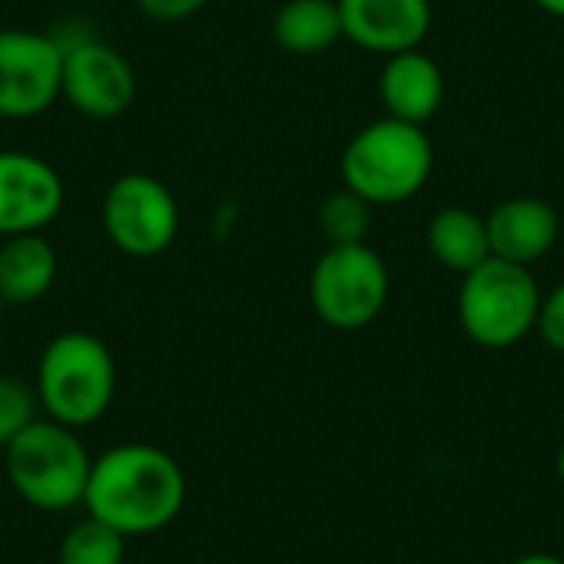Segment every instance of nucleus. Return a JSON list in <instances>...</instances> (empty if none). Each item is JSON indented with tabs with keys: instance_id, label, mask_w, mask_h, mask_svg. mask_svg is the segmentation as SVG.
Masks as SVG:
<instances>
[{
	"instance_id": "1",
	"label": "nucleus",
	"mask_w": 564,
	"mask_h": 564,
	"mask_svg": "<svg viewBox=\"0 0 564 564\" xmlns=\"http://www.w3.org/2000/svg\"><path fill=\"white\" fill-rule=\"evenodd\" d=\"M185 473L165 449L122 443L93 459L83 506L89 519L139 539L172 525L185 509Z\"/></svg>"
},
{
	"instance_id": "2",
	"label": "nucleus",
	"mask_w": 564,
	"mask_h": 564,
	"mask_svg": "<svg viewBox=\"0 0 564 564\" xmlns=\"http://www.w3.org/2000/svg\"><path fill=\"white\" fill-rule=\"evenodd\" d=\"M436 165L423 126L383 116L364 126L340 155L344 188L370 205H400L423 192Z\"/></svg>"
},
{
	"instance_id": "3",
	"label": "nucleus",
	"mask_w": 564,
	"mask_h": 564,
	"mask_svg": "<svg viewBox=\"0 0 564 564\" xmlns=\"http://www.w3.org/2000/svg\"><path fill=\"white\" fill-rule=\"evenodd\" d=\"M33 390L46 420L69 430L93 426L112 406L116 360L96 334H56L40 354Z\"/></svg>"
},
{
	"instance_id": "4",
	"label": "nucleus",
	"mask_w": 564,
	"mask_h": 564,
	"mask_svg": "<svg viewBox=\"0 0 564 564\" xmlns=\"http://www.w3.org/2000/svg\"><path fill=\"white\" fill-rule=\"evenodd\" d=\"M3 469L10 489L40 512H66L83 506L93 456L76 436V430L33 420L3 446Z\"/></svg>"
},
{
	"instance_id": "5",
	"label": "nucleus",
	"mask_w": 564,
	"mask_h": 564,
	"mask_svg": "<svg viewBox=\"0 0 564 564\" xmlns=\"http://www.w3.org/2000/svg\"><path fill=\"white\" fill-rule=\"evenodd\" d=\"M459 324L466 337L486 350H506L522 344L542 311V288L525 264L489 258L469 274L459 288Z\"/></svg>"
},
{
	"instance_id": "6",
	"label": "nucleus",
	"mask_w": 564,
	"mask_h": 564,
	"mask_svg": "<svg viewBox=\"0 0 564 564\" xmlns=\"http://www.w3.org/2000/svg\"><path fill=\"white\" fill-rule=\"evenodd\" d=\"M390 297L387 261L367 245H327L311 271V307L334 330L373 324Z\"/></svg>"
},
{
	"instance_id": "7",
	"label": "nucleus",
	"mask_w": 564,
	"mask_h": 564,
	"mask_svg": "<svg viewBox=\"0 0 564 564\" xmlns=\"http://www.w3.org/2000/svg\"><path fill=\"white\" fill-rule=\"evenodd\" d=\"M182 212L172 188L145 172L119 175L102 195L106 238L129 258H155L178 238Z\"/></svg>"
},
{
	"instance_id": "8",
	"label": "nucleus",
	"mask_w": 564,
	"mask_h": 564,
	"mask_svg": "<svg viewBox=\"0 0 564 564\" xmlns=\"http://www.w3.org/2000/svg\"><path fill=\"white\" fill-rule=\"evenodd\" d=\"M63 46L53 33L0 30V119H36L59 99Z\"/></svg>"
},
{
	"instance_id": "9",
	"label": "nucleus",
	"mask_w": 564,
	"mask_h": 564,
	"mask_svg": "<svg viewBox=\"0 0 564 564\" xmlns=\"http://www.w3.org/2000/svg\"><path fill=\"white\" fill-rule=\"evenodd\" d=\"M63 46V83L66 99L86 119H116L135 99V69L116 46L96 36H76Z\"/></svg>"
},
{
	"instance_id": "10",
	"label": "nucleus",
	"mask_w": 564,
	"mask_h": 564,
	"mask_svg": "<svg viewBox=\"0 0 564 564\" xmlns=\"http://www.w3.org/2000/svg\"><path fill=\"white\" fill-rule=\"evenodd\" d=\"M66 185L59 172L20 149H0V238L33 235L63 212Z\"/></svg>"
},
{
	"instance_id": "11",
	"label": "nucleus",
	"mask_w": 564,
	"mask_h": 564,
	"mask_svg": "<svg viewBox=\"0 0 564 564\" xmlns=\"http://www.w3.org/2000/svg\"><path fill=\"white\" fill-rule=\"evenodd\" d=\"M344 36L370 53L420 50L433 26L430 0H337Z\"/></svg>"
},
{
	"instance_id": "12",
	"label": "nucleus",
	"mask_w": 564,
	"mask_h": 564,
	"mask_svg": "<svg viewBox=\"0 0 564 564\" xmlns=\"http://www.w3.org/2000/svg\"><path fill=\"white\" fill-rule=\"evenodd\" d=\"M486 228L492 258L532 268L555 248L562 221L552 202L535 195H516L489 212Z\"/></svg>"
},
{
	"instance_id": "13",
	"label": "nucleus",
	"mask_w": 564,
	"mask_h": 564,
	"mask_svg": "<svg viewBox=\"0 0 564 564\" xmlns=\"http://www.w3.org/2000/svg\"><path fill=\"white\" fill-rule=\"evenodd\" d=\"M443 96H446L443 66L430 53L406 50L387 56L380 69V99L387 106V116L413 126H426L440 112Z\"/></svg>"
},
{
	"instance_id": "14",
	"label": "nucleus",
	"mask_w": 564,
	"mask_h": 564,
	"mask_svg": "<svg viewBox=\"0 0 564 564\" xmlns=\"http://www.w3.org/2000/svg\"><path fill=\"white\" fill-rule=\"evenodd\" d=\"M59 271L56 248L43 238V231L33 235H13L0 241V297L3 304H36L50 294Z\"/></svg>"
},
{
	"instance_id": "15",
	"label": "nucleus",
	"mask_w": 564,
	"mask_h": 564,
	"mask_svg": "<svg viewBox=\"0 0 564 564\" xmlns=\"http://www.w3.org/2000/svg\"><path fill=\"white\" fill-rule=\"evenodd\" d=\"M426 248L446 271L456 274H469L473 268L492 258L486 218L463 205H446L430 218Z\"/></svg>"
},
{
	"instance_id": "16",
	"label": "nucleus",
	"mask_w": 564,
	"mask_h": 564,
	"mask_svg": "<svg viewBox=\"0 0 564 564\" xmlns=\"http://www.w3.org/2000/svg\"><path fill=\"white\" fill-rule=\"evenodd\" d=\"M271 33L284 53L321 56L344 40L337 0H288L278 7Z\"/></svg>"
},
{
	"instance_id": "17",
	"label": "nucleus",
	"mask_w": 564,
	"mask_h": 564,
	"mask_svg": "<svg viewBox=\"0 0 564 564\" xmlns=\"http://www.w3.org/2000/svg\"><path fill=\"white\" fill-rule=\"evenodd\" d=\"M126 542H129L126 535L86 516L63 535L56 564H122Z\"/></svg>"
},
{
	"instance_id": "18",
	"label": "nucleus",
	"mask_w": 564,
	"mask_h": 564,
	"mask_svg": "<svg viewBox=\"0 0 564 564\" xmlns=\"http://www.w3.org/2000/svg\"><path fill=\"white\" fill-rule=\"evenodd\" d=\"M370 202H364L357 192L340 188L321 202L317 212V228L327 245H360L370 235Z\"/></svg>"
},
{
	"instance_id": "19",
	"label": "nucleus",
	"mask_w": 564,
	"mask_h": 564,
	"mask_svg": "<svg viewBox=\"0 0 564 564\" xmlns=\"http://www.w3.org/2000/svg\"><path fill=\"white\" fill-rule=\"evenodd\" d=\"M40 413V400H36V390L26 387L20 377H10V373H0V449L17 436L23 433Z\"/></svg>"
},
{
	"instance_id": "20",
	"label": "nucleus",
	"mask_w": 564,
	"mask_h": 564,
	"mask_svg": "<svg viewBox=\"0 0 564 564\" xmlns=\"http://www.w3.org/2000/svg\"><path fill=\"white\" fill-rule=\"evenodd\" d=\"M535 330L542 334V340L552 350L564 354V281L542 297V311H539Z\"/></svg>"
},
{
	"instance_id": "21",
	"label": "nucleus",
	"mask_w": 564,
	"mask_h": 564,
	"mask_svg": "<svg viewBox=\"0 0 564 564\" xmlns=\"http://www.w3.org/2000/svg\"><path fill=\"white\" fill-rule=\"evenodd\" d=\"M135 3L155 23H182L208 7V0H135Z\"/></svg>"
},
{
	"instance_id": "22",
	"label": "nucleus",
	"mask_w": 564,
	"mask_h": 564,
	"mask_svg": "<svg viewBox=\"0 0 564 564\" xmlns=\"http://www.w3.org/2000/svg\"><path fill=\"white\" fill-rule=\"evenodd\" d=\"M512 564H564V558H558V555H545V552H532V555L516 558Z\"/></svg>"
},
{
	"instance_id": "23",
	"label": "nucleus",
	"mask_w": 564,
	"mask_h": 564,
	"mask_svg": "<svg viewBox=\"0 0 564 564\" xmlns=\"http://www.w3.org/2000/svg\"><path fill=\"white\" fill-rule=\"evenodd\" d=\"M539 10H545L549 17H558V20H564V0H532Z\"/></svg>"
},
{
	"instance_id": "24",
	"label": "nucleus",
	"mask_w": 564,
	"mask_h": 564,
	"mask_svg": "<svg viewBox=\"0 0 564 564\" xmlns=\"http://www.w3.org/2000/svg\"><path fill=\"white\" fill-rule=\"evenodd\" d=\"M555 469H558V479L564 482V443L562 449H558V459H555Z\"/></svg>"
},
{
	"instance_id": "25",
	"label": "nucleus",
	"mask_w": 564,
	"mask_h": 564,
	"mask_svg": "<svg viewBox=\"0 0 564 564\" xmlns=\"http://www.w3.org/2000/svg\"><path fill=\"white\" fill-rule=\"evenodd\" d=\"M3 307H7V304H3V297H0V321H3Z\"/></svg>"
}]
</instances>
